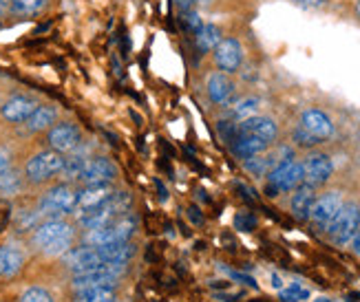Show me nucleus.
<instances>
[{
	"label": "nucleus",
	"instance_id": "nucleus-8",
	"mask_svg": "<svg viewBox=\"0 0 360 302\" xmlns=\"http://www.w3.org/2000/svg\"><path fill=\"white\" fill-rule=\"evenodd\" d=\"M243 58H245V51H243V44L237 40V38H221L214 49H212V62H214V69L217 71H224L228 75H234L239 73L241 67H243Z\"/></svg>",
	"mask_w": 360,
	"mask_h": 302
},
{
	"label": "nucleus",
	"instance_id": "nucleus-43",
	"mask_svg": "<svg viewBox=\"0 0 360 302\" xmlns=\"http://www.w3.org/2000/svg\"><path fill=\"white\" fill-rule=\"evenodd\" d=\"M316 302H336V300H330V298H319Z\"/></svg>",
	"mask_w": 360,
	"mask_h": 302
},
{
	"label": "nucleus",
	"instance_id": "nucleus-4",
	"mask_svg": "<svg viewBox=\"0 0 360 302\" xmlns=\"http://www.w3.org/2000/svg\"><path fill=\"white\" fill-rule=\"evenodd\" d=\"M137 228V218L129 212L120 218H115L113 223H108L98 230H86L84 234V245L93 247H104V245H115V243H127L133 238Z\"/></svg>",
	"mask_w": 360,
	"mask_h": 302
},
{
	"label": "nucleus",
	"instance_id": "nucleus-19",
	"mask_svg": "<svg viewBox=\"0 0 360 302\" xmlns=\"http://www.w3.org/2000/svg\"><path fill=\"white\" fill-rule=\"evenodd\" d=\"M316 201V188H311L307 183H301L299 188L292 192V199H290V210H292V216L296 221H309V212H311V205Z\"/></svg>",
	"mask_w": 360,
	"mask_h": 302
},
{
	"label": "nucleus",
	"instance_id": "nucleus-42",
	"mask_svg": "<svg viewBox=\"0 0 360 302\" xmlns=\"http://www.w3.org/2000/svg\"><path fill=\"white\" fill-rule=\"evenodd\" d=\"M272 284H274V287H281V284H283V282H281V278L274 274V276H272Z\"/></svg>",
	"mask_w": 360,
	"mask_h": 302
},
{
	"label": "nucleus",
	"instance_id": "nucleus-39",
	"mask_svg": "<svg viewBox=\"0 0 360 302\" xmlns=\"http://www.w3.org/2000/svg\"><path fill=\"white\" fill-rule=\"evenodd\" d=\"M352 13H354L356 22L360 25V0H356V3H354V7H352Z\"/></svg>",
	"mask_w": 360,
	"mask_h": 302
},
{
	"label": "nucleus",
	"instance_id": "nucleus-40",
	"mask_svg": "<svg viewBox=\"0 0 360 302\" xmlns=\"http://www.w3.org/2000/svg\"><path fill=\"white\" fill-rule=\"evenodd\" d=\"M155 185H158V190H160V199L164 201V199H166V188L160 183V179H155Z\"/></svg>",
	"mask_w": 360,
	"mask_h": 302
},
{
	"label": "nucleus",
	"instance_id": "nucleus-11",
	"mask_svg": "<svg viewBox=\"0 0 360 302\" xmlns=\"http://www.w3.org/2000/svg\"><path fill=\"white\" fill-rule=\"evenodd\" d=\"M117 177V166L108 157H91L77 177L80 185H98V183H113Z\"/></svg>",
	"mask_w": 360,
	"mask_h": 302
},
{
	"label": "nucleus",
	"instance_id": "nucleus-10",
	"mask_svg": "<svg viewBox=\"0 0 360 302\" xmlns=\"http://www.w3.org/2000/svg\"><path fill=\"white\" fill-rule=\"evenodd\" d=\"M301 166H303V183L316 190L323 188L334 174V162L325 152H309L301 162Z\"/></svg>",
	"mask_w": 360,
	"mask_h": 302
},
{
	"label": "nucleus",
	"instance_id": "nucleus-26",
	"mask_svg": "<svg viewBox=\"0 0 360 302\" xmlns=\"http://www.w3.org/2000/svg\"><path fill=\"white\" fill-rule=\"evenodd\" d=\"M22 179L25 177H18L13 170L0 174V192H3V195H15L22 188Z\"/></svg>",
	"mask_w": 360,
	"mask_h": 302
},
{
	"label": "nucleus",
	"instance_id": "nucleus-30",
	"mask_svg": "<svg viewBox=\"0 0 360 302\" xmlns=\"http://www.w3.org/2000/svg\"><path fill=\"white\" fill-rule=\"evenodd\" d=\"M217 131H219V137H221L226 144L230 146L234 137L239 135V122H232V119H221L217 124Z\"/></svg>",
	"mask_w": 360,
	"mask_h": 302
},
{
	"label": "nucleus",
	"instance_id": "nucleus-33",
	"mask_svg": "<svg viewBox=\"0 0 360 302\" xmlns=\"http://www.w3.org/2000/svg\"><path fill=\"white\" fill-rule=\"evenodd\" d=\"M309 294L305 289H301L299 284H292L290 289L285 291H281V300H285V302H299V300H307Z\"/></svg>",
	"mask_w": 360,
	"mask_h": 302
},
{
	"label": "nucleus",
	"instance_id": "nucleus-5",
	"mask_svg": "<svg viewBox=\"0 0 360 302\" xmlns=\"http://www.w3.org/2000/svg\"><path fill=\"white\" fill-rule=\"evenodd\" d=\"M75 203L77 190H73L69 183H58L38 199V212L42 214V218H62L75 212Z\"/></svg>",
	"mask_w": 360,
	"mask_h": 302
},
{
	"label": "nucleus",
	"instance_id": "nucleus-23",
	"mask_svg": "<svg viewBox=\"0 0 360 302\" xmlns=\"http://www.w3.org/2000/svg\"><path fill=\"white\" fill-rule=\"evenodd\" d=\"M22 265H25L22 251H18L15 247H9V245H0V276L13 278L22 269Z\"/></svg>",
	"mask_w": 360,
	"mask_h": 302
},
{
	"label": "nucleus",
	"instance_id": "nucleus-45",
	"mask_svg": "<svg viewBox=\"0 0 360 302\" xmlns=\"http://www.w3.org/2000/svg\"><path fill=\"white\" fill-rule=\"evenodd\" d=\"M345 302H356V300H354V298H352V296H349V298H347V300H345Z\"/></svg>",
	"mask_w": 360,
	"mask_h": 302
},
{
	"label": "nucleus",
	"instance_id": "nucleus-22",
	"mask_svg": "<svg viewBox=\"0 0 360 302\" xmlns=\"http://www.w3.org/2000/svg\"><path fill=\"white\" fill-rule=\"evenodd\" d=\"M221 38H224L221 29H219L217 25H212V22H203L201 29L193 36L195 46H197V51H199L201 55L212 53V49H214V46H217L219 42H221Z\"/></svg>",
	"mask_w": 360,
	"mask_h": 302
},
{
	"label": "nucleus",
	"instance_id": "nucleus-28",
	"mask_svg": "<svg viewBox=\"0 0 360 302\" xmlns=\"http://www.w3.org/2000/svg\"><path fill=\"white\" fill-rule=\"evenodd\" d=\"M9 3L18 13H38L46 7L49 0H9Z\"/></svg>",
	"mask_w": 360,
	"mask_h": 302
},
{
	"label": "nucleus",
	"instance_id": "nucleus-6",
	"mask_svg": "<svg viewBox=\"0 0 360 302\" xmlns=\"http://www.w3.org/2000/svg\"><path fill=\"white\" fill-rule=\"evenodd\" d=\"M62 168H65V155L51 148L40 150L34 157H29V162L25 164V181L31 185H42L62 174Z\"/></svg>",
	"mask_w": 360,
	"mask_h": 302
},
{
	"label": "nucleus",
	"instance_id": "nucleus-27",
	"mask_svg": "<svg viewBox=\"0 0 360 302\" xmlns=\"http://www.w3.org/2000/svg\"><path fill=\"white\" fill-rule=\"evenodd\" d=\"M292 141L296 146H301V148H316L319 144H323V141L319 137H314L311 133H307L303 126H296L294 133H292Z\"/></svg>",
	"mask_w": 360,
	"mask_h": 302
},
{
	"label": "nucleus",
	"instance_id": "nucleus-15",
	"mask_svg": "<svg viewBox=\"0 0 360 302\" xmlns=\"http://www.w3.org/2000/svg\"><path fill=\"white\" fill-rule=\"evenodd\" d=\"M117 192L113 183H98V185H82L77 190V203H75V212H86L102 205Z\"/></svg>",
	"mask_w": 360,
	"mask_h": 302
},
{
	"label": "nucleus",
	"instance_id": "nucleus-44",
	"mask_svg": "<svg viewBox=\"0 0 360 302\" xmlns=\"http://www.w3.org/2000/svg\"><path fill=\"white\" fill-rule=\"evenodd\" d=\"M3 11H5V7H3V0H0V18H3Z\"/></svg>",
	"mask_w": 360,
	"mask_h": 302
},
{
	"label": "nucleus",
	"instance_id": "nucleus-37",
	"mask_svg": "<svg viewBox=\"0 0 360 302\" xmlns=\"http://www.w3.org/2000/svg\"><path fill=\"white\" fill-rule=\"evenodd\" d=\"M175 5L179 7V11H188V9H197L199 0H175Z\"/></svg>",
	"mask_w": 360,
	"mask_h": 302
},
{
	"label": "nucleus",
	"instance_id": "nucleus-32",
	"mask_svg": "<svg viewBox=\"0 0 360 302\" xmlns=\"http://www.w3.org/2000/svg\"><path fill=\"white\" fill-rule=\"evenodd\" d=\"M234 228L241 230V232H252L257 228V218L255 214L250 212H239L237 216H234Z\"/></svg>",
	"mask_w": 360,
	"mask_h": 302
},
{
	"label": "nucleus",
	"instance_id": "nucleus-3",
	"mask_svg": "<svg viewBox=\"0 0 360 302\" xmlns=\"http://www.w3.org/2000/svg\"><path fill=\"white\" fill-rule=\"evenodd\" d=\"M265 177H268V181H265V195L274 199L278 195L294 192L303 183V166L292 157L285 159V162H278Z\"/></svg>",
	"mask_w": 360,
	"mask_h": 302
},
{
	"label": "nucleus",
	"instance_id": "nucleus-18",
	"mask_svg": "<svg viewBox=\"0 0 360 302\" xmlns=\"http://www.w3.org/2000/svg\"><path fill=\"white\" fill-rule=\"evenodd\" d=\"M239 131L248 133V135H255L263 141H268V144H272V141H276V137H278V126L268 115H255V117H248V119L239 122Z\"/></svg>",
	"mask_w": 360,
	"mask_h": 302
},
{
	"label": "nucleus",
	"instance_id": "nucleus-17",
	"mask_svg": "<svg viewBox=\"0 0 360 302\" xmlns=\"http://www.w3.org/2000/svg\"><path fill=\"white\" fill-rule=\"evenodd\" d=\"M299 126H303V129H305L307 133H311L314 137H319L321 141L330 139V137L334 135V122H332V117L327 115L325 110H321V108H307V110H303L301 124H299Z\"/></svg>",
	"mask_w": 360,
	"mask_h": 302
},
{
	"label": "nucleus",
	"instance_id": "nucleus-41",
	"mask_svg": "<svg viewBox=\"0 0 360 302\" xmlns=\"http://www.w3.org/2000/svg\"><path fill=\"white\" fill-rule=\"evenodd\" d=\"M191 218L195 221V223H201V221H203V218L199 216V210H197V208H191Z\"/></svg>",
	"mask_w": 360,
	"mask_h": 302
},
{
	"label": "nucleus",
	"instance_id": "nucleus-21",
	"mask_svg": "<svg viewBox=\"0 0 360 302\" xmlns=\"http://www.w3.org/2000/svg\"><path fill=\"white\" fill-rule=\"evenodd\" d=\"M56 122H58V108L51 104H38L22 126L27 133H46Z\"/></svg>",
	"mask_w": 360,
	"mask_h": 302
},
{
	"label": "nucleus",
	"instance_id": "nucleus-2",
	"mask_svg": "<svg viewBox=\"0 0 360 302\" xmlns=\"http://www.w3.org/2000/svg\"><path fill=\"white\" fill-rule=\"evenodd\" d=\"M131 205H133V199H131L129 192H115L108 201H104L102 205H98V208L80 212V216H77V225H80L82 230L104 228L108 223H113L115 218L129 214L131 212Z\"/></svg>",
	"mask_w": 360,
	"mask_h": 302
},
{
	"label": "nucleus",
	"instance_id": "nucleus-34",
	"mask_svg": "<svg viewBox=\"0 0 360 302\" xmlns=\"http://www.w3.org/2000/svg\"><path fill=\"white\" fill-rule=\"evenodd\" d=\"M296 7L301 9H307V11H316V9H323L330 5V0H292Z\"/></svg>",
	"mask_w": 360,
	"mask_h": 302
},
{
	"label": "nucleus",
	"instance_id": "nucleus-7",
	"mask_svg": "<svg viewBox=\"0 0 360 302\" xmlns=\"http://www.w3.org/2000/svg\"><path fill=\"white\" fill-rule=\"evenodd\" d=\"M358 228H360V205L349 201V203H342L338 214L332 218V223L327 225V234H330V238L336 245H347L352 243Z\"/></svg>",
	"mask_w": 360,
	"mask_h": 302
},
{
	"label": "nucleus",
	"instance_id": "nucleus-12",
	"mask_svg": "<svg viewBox=\"0 0 360 302\" xmlns=\"http://www.w3.org/2000/svg\"><path fill=\"white\" fill-rule=\"evenodd\" d=\"M342 195L338 190H330L325 195H316V201L311 205V212H309V221L311 225L319 228V230H327V225L332 223V218L338 214V210L342 208Z\"/></svg>",
	"mask_w": 360,
	"mask_h": 302
},
{
	"label": "nucleus",
	"instance_id": "nucleus-14",
	"mask_svg": "<svg viewBox=\"0 0 360 302\" xmlns=\"http://www.w3.org/2000/svg\"><path fill=\"white\" fill-rule=\"evenodd\" d=\"M38 102L31 95H11L9 100L0 104V117L7 124H25L29 115L34 113Z\"/></svg>",
	"mask_w": 360,
	"mask_h": 302
},
{
	"label": "nucleus",
	"instance_id": "nucleus-13",
	"mask_svg": "<svg viewBox=\"0 0 360 302\" xmlns=\"http://www.w3.org/2000/svg\"><path fill=\"white\" fill-rule=\"evenodd\" d=\"M62 263L67 265V269H71L73 276L75 274H84L96 269L104 263L100 247L93 245H80V247H71L69 251L62 254Z\"/></svg>",
	"mask_w": 360,
	"mask_h": 302
},
{
	"label": "nucleus",
	"instance_id": "nucleus-9",
	"mask_svg": "<svg viewBox=\"0 0 360 302\" xmlns=\"http://www.w3.org/2000/svg\"><path fill=\"white\" fill-rule=\"evenodd\" d=\"M82 144V133L73 122H56L46 131V146L60 155H69Z\"/></svg>",
	"mask_w": 360,
	"mask_h": 302
},
{
	"label": "nucleus",
	"instance_id": "nucleus-1",
	"mask_svg": "<svg viewBox=\"0 0 360 302\" xmlns=\"http://www.w3.org/2000/svg\"><path fill=\"white\" fill-rule=\"evenodd\" d=\"M75 238V228L65 218H44L31 234V243L36 249L49 254V256H62L71 249Z\"/></svg>",
	"mask_w": 360,
	"mask_h": 302
},
{
	"label": "nucleus",
	"instance_id": "nucleus-24",
	"mask_svg": "<svg viewBox=\"0 0 360 302\" xmlns=\"http://www.w3.org/2000/svg\"><path fill=\"white\" fill-rule=\"evenodd\" d=\"M115 284H100V287L77 289L73 302H115Z\"/></svg>",
	"mask_w": 360,
	"mask_h": 302
},
{
	"label": "nucleus",
	"instance_id": "nucleus-36",
	"mask_svg": "<svg viewBox=\"0 0 360 302\" xmlns=\"http://www.w3.org/2000/svg\"><path fill=\"white\" fill-rule=\"evenodd\" d=\"M228 274H230V278H234V280L245 282V284H250V287H257L255 278H250V276H245V274H239V272H228Z\"/></svg>",
	"mask_w": 360,
	"mask_h": 302
},
{
	"label": "nucleus",
	"instance_id": "nucleus-38",
	"mask_svg": "<svg viewBox=\"0 0 360 302\" xmlns=\"http://www.w3.org/2000/svg\"><path fill=\"white\" fill-rule=\"evenodd\" d=\"M352 249H354L356 256H360V228H358V232H356L354 238H352Z\"/></svg>",
	"mask_w": 360,
	"mask_h": 302
},
{
	"label": "nucleus",
	"instance_id": "nucleus-20",
	"mask_svg": "<svg viewBox=\"0 0 360 302\" xmlns=\"http://www.w3.org/2000/svg\"><path fill=\"white\" fill-rule=\"evenodd\" d=\"M268 148H270L268 141H263V139H259L255 135L241 133V131H239V135L234 137V141L230 144L232 155L237 157V159H243V162H245V159H250V157L261 155V152H268Z\"/></svg>",
	"mask_w": 360,
	"mask_h": 302
},
{
	"label": "nucleus",
	"instance_id": "nucleus-31",
	"mask_svg": "<svg viewBox=\"0 0 360 302\" xmlns=\"http://www.w3.org/2000/svg\"><path fill=\"white\" fill-rule=\"evenodd\" d=\"M20 302H53V298H51L49 291L42 289V287H31V289H27L22 294Z\"/></svg>",
	"mask_w": 360,
	"mask_h": 302
},
{
	"label": "nucleus",
	"instance_id": "nucleus-16",
	"mask_svg": "<svg viewBox=\"0 0 360 302\" xmlns=\"http://www.w3.org/2000/svg\"><path fill=\"white\" fill-rule=\"evenodd\" d=\"M206 95L208 100L217 106H228L234 95V82L232 75L224 71H212L206 79Z\"/></svg>",
	"mask_w": 360,
	"mask_h": 302
},
{
	"label": "nucleus",
	"instance_id": "nucleus-25",
	"mask_svg": "<svg viewBox=\"0 0 360 302\" xmlns=\"http://www.w3.org/2000/svg\"><path fill=\"white\" fill-rule=\"evenodd\" d=\"M259 106H261L259 98H252V95H250V98H241V100H237L232 104V117L237 122L255 117V115H259Z\"/></svg>",
	"mask_w": 360,
	"mask_h": 302
},
{
	"label": "nucleus",
	"instance_id": "nucleus-29",
	"mask_svg": "<svg viewBox=\"0 0 360 302\" xmlns=\"http://www.w3.org/2000/svg\"><path fill=\"white\" fill-rule=\"evenodd\" d=\"M181 25H184V29L188 31V34L195 36L197 31L201 29V25H203V18L199 15L197 9H188V11H181Z\"/></svg>",
	"mask_w": 360,
	"mask_h": 302
},
{
	"label": "nucleus",
	"instance_id": "nucleus-35",
	"mask_svg": "<svg viewBox=\"0 0 360 302\" xmlns=\"http://www.w3.org/2000/svg\"><path fill=\"white\" fill-rule=\"evenodd\" d=\"M11 170V152L7 148H0V174Z\"/></svg>",
	"mask_w": 360,
	"mask_h": 302
}]
</instances>
